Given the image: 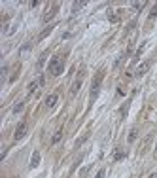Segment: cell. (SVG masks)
Returning <instances> with one entry per match:
<instances>
[{"label":"cell","mask_w":157,"mask_h":178,"mask_svg":"<svg viewBox=\"0 0 157 178\" xmlns=\"http://www.w3.org/2000/svg\"><path fill=\"white\" fill-rule=\"evenodd\" d=\"M30 51H32V42H27L25 46H21V49H19V57H23V59H25V57H27Z\"/></svg>","instance_id":"52a82bcc"},{"label":"cell","mask_w":157,"mask_h":178,"mask_svg":"<svg viewBox=\"0 0 157 178\" xmlns=\"http://www.w3.org/2000/svg\"><path fill=\"white\" fill-rule=\"evenodd\" d=\"M150 66H151V61H144V63H140V65L136 66V70H134V76H144L146 72L150 70Z\"/></svg>","instance_id":"5b68a950"},{"label":"cell","mask_w":157,"mask_h":178,"mask_svg":"<svg viewBox=\"0 0 157 178\" xmlns=\"http://www.w3.org/2000/svg\"><path fill=\"white\" fill-rule=\"evenodd\" d=\"M146 6V2H133V10H136V12H140Z\"/></svg>","instance_id":"d6986e66"},{"label":"cell","mask_w":157,"mask_h":178,"mask_svg":"<svg viewBox=\"0 0 157 178\" xmlns=\"http://www.w3.org/2000/svg\"><path fill=\"white\" fill-rule=\"evenodd\" d=\"M23 108H25V102L21 101V102H17V104L12 108V112H13V114H19V112H23Z\"/></svg>","instance_id":"7c38bea8"},{"label":"cell","mask_w":157,"mask_h":178,"mask_svg":"<svg viewBox=\"0 0 157 178\" xmlns=\"http://www.w3.org/2000/svg\"><path fill=\"white\" fill-rule=\"evenodd\" d=\"M6 74H8V65H2V70H0V82L2 83L6 80Z\"/></svg>","instance_id":"9a60e30c"},{"label":"cell","mask_w":157,"mask_h":178,"mask_svg":"<svg viewBox=\"0 0 157 178\" xmlns=\"http://www.w3.org/2000/svg\"><path fill=\"white\" fill-rule=\"evenodd\" d=\"M57 101H59V97H57V93H51V95H48V99H45V106L48 108H53Z\"/></svg>","instance_id":"ba28073f"},{"label":"cell","mask_w":157,"mask_h":178,"mask_svg":"<svg viewBox=\"0 0 157 178\" xmlns=\"http://www.w3.org/2000/svg\"><path fill=\"white\" fill-rule=\"evenodd\" d=\"M6 154H8V148H4V152H2V155H0V161H4V157H6Z\"/></svg>","instance_id":"cb8c5ba5"},{"label":"cell","mask_w":157,"mask_h":178,"mask_svg":"<svg viewBox=\"0 0 157 178\" xmlns=\"http://www.w3.org/2000/svg\"><path fill=\"white\" fill-rule=\"evenodd\" d=\"M27 129H29L27 121H21V123L17 125V129H15V133H13V138H15V140H21L25 135H27Z\"/></svg>","instance_id":"277c9868"},{"label":"cell","mask_w":157,"mask_h":178,"mask_svg":"<svg viewBox=\"0 0 157 178\" xmlns=\"http://www.w3.org/2000/svg\"><path fill=\"white\" fill-rule=\"evenodd\" d=\"M81 83H83V72H80V76H78L76 80H74V83H72V87H70V95H76V93L80 91Z\"/></svg>","instance_id":"8992f818"},{"label":"cell","mask_w":157,"mask_h":178,"mask_svg":"<svg viewBox=\"0 0 157 178\" xmlns=\"http://www.w3.org/2000/svg\"><path fill=\"white\" fill-rule=\"evenodd\" d=\"M62 70H65V59H62L61 55L51 57V61H49V72L53 76H59Z\"/></svg>","instance_id":"7a4b0ae2"},{"label":"cell","mask_w":157,"mask_h":178,"mask_svg":"<svg viewBox=\"0 0 157 178\" xmlns=\"http://www.w3.org/2000/svg\"><path fill=\"white\" fill-rule=\"evenodd\" d=\"M85 4L87 2H74V4H72V13H78L83 6H85Z\"/></svg>","instance_id":"8fae6325"},{"label":"cell","mask_w":157,"mask_h":178,"mask_svg":"<svg viewBox=\"0 0 157 178\" xmlns=\"http://www.w3.org/2000/svg\"><path fill=\"white\" fill-rule=\"evenodd\" d=\"M108 19L112 21V23H117V21H119V15H117V13H114L112 10H110V12H108Z\"/></svg>","instance_id":"2e32d148"},{"label":"cell","mask_w":157,"mask_h":178,"mask_svg":"<svg viewBox=\"0 0 157 178\" xmlns=\"http://www.w3.org/2000/svg\"><path fill=\"white\" fill-rule=\"evenodd\" d=\"M44 82H45L44 74H40L38 78H36V80H32V82H30L29 85H27V91H29V93H34V91H38V89H40L42 85H44Z\"/></svg>","instance_id":"3957f363"},{"label":"cell","mask_w":157,"mask_h":178,"mask_svg":"<svg viewBox=\"0 0 157 178\" xmlns=\"http://www.w3.org/2000/svg\"><path fill=\"white\" fill-rule=\"evenodd\" d=\"M150 178H157V174H151V176H150Z\"/></svg>","instance_id":"d4e9b609"},{"label":"cell","mask_w":157,"mask_h":178,"mask_svg":"<svg viewBox=\"0 0 157 178\" xmlns=\"http://www.w3.org/2000/svg\"><path fill=\"white\" fill-rule=\"evenodd\" d=\"M104 174H106V171H104V169H101V171L97 172V176H95V178H104Z\"/></svg>","instance_id":"603a6c76"},{"label":"cell","mask_w":157,"mask_h":178,"mask_svg":"<svg viewBox=\"0 0 157 178\" xmlns=\"http://www.w3.org/2000/svg\"><path fill=\"white\" fill-rule=\"evenodd\" d=\"M40 165V152H34L32 157H30V169H36Z\"/></svg>","instance_id":"9c48e42d"},{"label":"cell","mask_w":157,"mask_h":178,"mask_svg":"<svg viewBox=\"0 0 157 178\" xmlns=\"http://www.w3.org/2000/svg\"><path fill=\"white\" fill-rule=\"evenodd\" d=\"M127 157V152H123V150H116L114 152V161H121Z\"/></svg>","instance_id":"30bf717a"},{"label":"cell","mask_w":157,"mask_h":178,"mask_svg":"<svg viewBox=\"0 0 157 178\" xmlns=\"http://www.w3.org/2000/svg\"><path fill=\"white\" fill-rule=\"evenodd\" d=\"M57 8H59V6H57V4H55V6L49 10V13H48V15H45V17H44V21H45V23H48V21H49V19H51V17H53V15L57 13Z\"/></svg>","instance_id":"4fadbf2b"},{"label":"cell","mask_w":157,"mask_h":178,"mask_svg":"<svg viewBox=\"0 0 157 178\" xmlns=\"http://www.w3.org/2000/svg\"><path fill=\"white\" fill-rule=\"evenodd\" d=\"M61 138H62V131H57V133L53 135V138H51V144H57Z\"/></svg>","instance_id":"e0dca14e"},{"label":"cell","mask_w":157,"mask_h":178,"mask_svg":"<svg viewBox=\"0 0 157 178\" xmlns=\"http://www.w3.org/2000/svg\"><path fill=\"white\" fill-rule=\"evenodd\" d=\"M51 30H53V27H51V25H49V27H48V29H44V30H42V32H40V36H38V40H44V38H45V36H48V34L51 32Z\"/></svg>","instance_id":"5bb4252c"},{"label":"cell","mask_w":157,"mask_h":178,"mask_svg":"<svg viewBox=\"0 0 157 178\" xmlns=\"http://www.w3.org/2000/svg\"><path fill=\"white\" fill-rule=\"evenodd\" d=\"M136 137H138V131H136V129H131V133H129V142H134V140H136Z\"/></svg>","instance_id":"ac0fdd59"},{"label":"cell","mask_w":157,"mask_h":178,"mask_svg":"<svg viewBox=\"0 0 157 178\" xmlns=\"http://www.w3.org/2000/svg\"><path fill=\"white\" fill-rule=\"evenodd\" d=\"M102 78H104V70H101L98 74L93 78L91 82V91H89V101H95V99L98 97V91H101V83H102Z\"/></svg>","instance_id":"6da1fadb"},{"label":"cell","mask_w":157,"mask_h":178,"mask_svg":"<svg viewBox=\"0 0 157 178\" xmlns=\"http://www.w3.org/2000/svg\"><path fill=\"white\" fill-rule=\"evenodd\" d=\"M45 57H48V53H42V55H40V59H38V68H42V66H44Z\"/></svg>","instance_id":"ffe728a7"},{"label":"cell","mask_w":157,"mask_h":178,"mask_svg":"<svg viewBox=\"0 0 157 178\" xmlns=\"http://www.w3.org/2000/svg\"><path fill=\"white\" fill-rule=\"evenodd\" d=\"M87 137H89V135L85 133V135H83L81 138H78V140H76V146H78V148H80V146H81V144H83V142H85V140H87Z\"/></svg>","instance_id":"44dd1931"},{"label":"cell","mask_w":157,"mask_h":178,"mask_svg":"<svg viewBox=\"0 0 157 178\" xmlns=\"http://www.w3.org/2000/svg\"><path fill=\"white\" fill-rule=\"evenodd\" d=\"M155 152H157V146H155Z\"/></svg>","instance_id":"484cf974"},{"label":"cell","mask_w":157,"mask_h":178,"mask_svg":"<svg viewBox=\"0 0 157 178\" xmlns=\"http://www.w3.org/2000/svg\"><path fill=\"white\" fill-rule=\"evenodd\" d=\"M155 15H157V4L153 6V10H151V12H150V19H151V17H155Z\"/></svg>","instance_id":"7402d4cb"}]
</instances>
